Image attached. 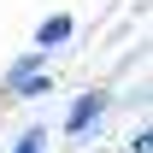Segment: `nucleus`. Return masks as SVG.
<instances>
[{
	"mask_svg": "<svg viewBox=\"0 0 153 153\" xmlns=\"http://www.w3.org/2000/svg\"><path fill=\"white\" fill-rule=\"evenodd\" d=\"M47 88H53V76H47V53L41 47L18 53L6 65V76H0V94H18V100H41Z\"/></svg>",
	"mask_w": 153,
	"mask_h": 153,
	"instance_id": "f257e3e1",
	"label": "nucleus"
},
{
	"mask_svg": "<svg viewBox=\"0 0 153 153\" xmlns=\"http://www.w3.org/2000/svg\"><path fill=\"white\" fill-rule=\"evenodd\" d=\"M106 112H112V94H106V88H82V94L71 100V112H65V135H71V141H88V135L106 124Z\"/></svg>",
	"mask_w": 153,
	"mask_h": 153,
	"instance_id": "f03ea898",
	"label": "nucleus"
},
{
	"mask_svg": "<svg viewBox=\"0 0 153 153\" xmlns=\"http://www.w3.org/2000/svg\"><path fill=\"white\" fill-rule=\"evenodd\" d=\"M71 36H76V18H71V12H47V18L36 24V47H41V53H53V47H65Z\"/></svg>",
	"mask_w": 153,
	"mask_h": 153,
	"instance_id": "7ed1b4c3",
	"label": "nucleus"
},
{
	"mask_svg": "<svg viewBox=\"0 0 153 153\" xmlns=\"http://www.w3.org/2000/svg\"><path fill=\"white\" fill-rule=\"evenodd\" d=\"M6 153H47V130H41V124H36V130H24Z\"/></svg>",
	"mask_w": 153,
	"mask_h": 153,
	"instance_id": "20e7f679",
	"label": "nucleus"
},
{
	"mask_svg": "<svg viewBox=\"0 0 153 153\" xmlns=\"http://www.w3.org/2000/svg\"><path fill=\"white\" fill-rule=\"evenodd\" d=\"M153 147V130H147V124H135V135H130V153H147Z\"/></svg>",
	"mask_w": 153,
	"mask_h": 153,
	"instance_id": "39448f33",
	"label": "nucleus"
}]
</instances>
